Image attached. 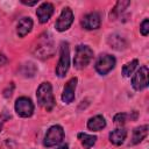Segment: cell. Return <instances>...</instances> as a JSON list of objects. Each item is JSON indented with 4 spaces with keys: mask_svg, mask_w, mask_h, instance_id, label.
Instances as JSON below:
<instances>
[{
    "mask_svg": "<svg viewBox=\"0 0 149 149\" xmlns=\"http://www.w3.org/2000/svg\"><path fill=\"white\" fill-rule=\"evenodd\" d=\"M33 52L36 55V57H38L41 59H45L48 57H51L55 52L51 35L48 33H43L42 35H40L37 41H36V44L33 49Z\"/></svg>",
    "mask_w": 149,
    "mask_h": 149,
    "instance_id": "cell-1",
    "label": "cell"
},
{
    "mask_svg": "<svg viewBox=\"0 0 149 149\" xmlns=\"http://www.w3.org/2000/svg\"><path fill=\"white\" fill-rule=\"evenodd\" d=\"M36 98H37V102L41 107H43L47 112L52 111V108L56 105V100L52 93V87L51 84L48 81L42 83L37 91H36Z\"/></svg>",
    "mask_w": 149,
    "mask_h": 149,
    "instance_id": "cell-2",
    "label": "cell"
},
{
    "mask_svg": "<svg viewBox=\"0 0 149 149\" xmlns=\"http://www.w3.org/2000/svg\"><path fill=\"white\" fill-rule=\"evenodd\" d=\"M70 66V48L68 42H62L61 43V49H59V61L57 63V66L55 69V72L58 77H64L69 70Z\"/></svg>",
    "mask_w": 149,
    "mask_h": 149,
    "instance_id": "cell-3",
    "label": "cell"
},
{
    "mask_svg": "<svg viewBox=\"0 0 149 149\" xmlns=\"http://www.w3.org/2000/svg\"><path fill=\"white\" fill-rule=\"evenodd\" d=\"M93 58V50L88 45H78L76 48V54L73 58V64L77 69H84L90 64Z\"/></svg>",
    "mask_w": 149,
    "mask_h": 149,
    "instance_id": "cell-4",
    "label": "cell"
},
{
    "mask_svg": "<svg viewBox=\"0 0 149 149\" xmlns=\"http://www.w3.org/2000/svg\"><path fill=\"white\" fill-rule=\"evenodd\" d=\"M64 139V129L62 126L59 125H54L51 126L47 133H45V136H44V140H43V146L44 147H55L57 144H59Z\"/></svg>",
    "mask_w": 149,
    "mask_h": 149,
    "instance_id": "cell-5",
    "label": "cell"
},
{
    "mask_svg": "<svg viewBox=\"0 0 149 149\" xmlns=\"http://www.w3.org/2000/svg\"><path fill=\"white\" fill-rule=\"evenodd\" d=\"M115 63H116V59H115L114 56H112L109 54H104L97 59L94 68H95V71L99 74L105 76V74H107L109 71H112L114 69Z\"/></svg>",
    "mask_w": 149,
    "mask_h": 149,
    "instance_id": "cell-6",
    "label": "cell"
},
{
    "mask_svg": "<svg viewBox=\"0 0 149 149\" xmlns=\"http://www.w3.org/2000/svg\"><path fill=\"white\" fill-rule=\"evenodd\" d=\"M15 112L21 118H29L34 113V104L27 97H20L16 99L14 105Z\"/></svg>",
    "mask_w": 149,
    "mask_h": 149,
    "instance_id": "cell-7",
    "label": "cell"
},
{
    "mask_svg": "<svg viewBox=\"0 0 149 149\" xmlns=\"http://www.w3.org/2000/svg\"><path fill=\"white\" fill-rule=\"evenodd\" d=\"M72 22H73V13H72L71 8L64 7L61 12L59 17L57 19V21L55 23V27L58 31H65L71 27Z\"/></svg>",
    "mask_w": 149,
    "mask_h": 149,
    "instance_id": "cell-8",
    "label": "cell"
},
{
    "mask_svg": "<svg viewBox=\"0 0 149 149\" xmlns=\"http://www.w3.org/2000/svg\"><path fill=\"white\" fill-rule=\"evenodd\" d=\"M148 73H149V71L146 65L141 66L136 71V73L132 78V86L134 90L141 91L148 86Z\"/></svg>",
    "mask_w": 149,
    "mask_h": 149,
    "instance_id": "cell-9",
    "label": "cell"
},
{
    "mask_svg": "<svg viewBox=\"0 0 149 149\" xmlns=\"http://www.w3.org/2000/svg\"><path fill=\"white\" fill-rule=\"evenodd\" d=\"M81 27L86 30H94V29H98L101 24V19H100V15L99 13L97 12H92V13H88L86 14L81 22H80Z\"/></svg>",
    "mask_w": 149,
    "mask_h": 149,
    "instance_id": "cell-10",
    "label": "cell"
},
{
    "mask_svg": "<svg viewBox=\"0 0 149 149\" xmlns=\"http://www.w3.org/2000/svg\"><path fill=\"white\" fill-rule=\"evenodd\" d=\"M77 78L73 77L71 78L64 86L63 88V93H62V101L65 104H71L74 100V92H76V87H77Z\"/></svg>",
    "mask_w": 149,
    "mask_h": 149,
    "instance_id": "cell-11",
    "label": "cell"
},
{
    "mask_svg": "<svg viewBox=\"0 0 149 149\" xmlns=\"http://www.w3.org/2000/svg\"><path fill=\"white\" fill-rule=\"evenodd\" d=\"M54 14V5L50 2H43L36 10L37 19L41 23H45Z\"/></svg>",
    "mask_w": 149,
    "mask_h": 149,
    "instance_id": "cell-12",
    "label": "cell"
},
{
    "mask_svg": "<svg viewBox=\"0 0 149 149\" xmlns=\"http://www.w3.org/2000/svg\"><path fill=\"white\" fill-rule=\"evenodd\" d=\"M33 29V20L30 17H22L16 26V34L19 37H24Z\"/></svg>",
    "mask_w": 149,
    "mask_h": 149,
    "instance_id": "cell-13",
    "label": "cell"
},
{
    "mask_svg": "<svg viewBox=\"0 0 149 149\" xmlns=\"http://www.w3.org/2000/svg\"><path fill=\"white\" fill-rule=\"evenodd\" d=\"M107 42H108V44H109L111 48H113L114 50H118V51L125 50L127 48V45H128V43L125 40V37H122L119 34H112L108 37Z\"/></svg>",
    "mask_w": 149,
    "mask_h": 149,
    "instance_id": "cell-14",
    "label": "cell"
},
{
    "mask_svg": "<svg viewBox=\"0 0 149 149\" xmlns=\"http://www.w3.org/2000/svg\"><path fill=\"white\" fill-rule=\"evenodd\" d=\"M106 127V120L102 115H94L88 119L87 121V128L93 132H99Z\"/></svg>",
    "mask_w": 149,
    "mask_h": 149,
    "instance_id": "cell-15",
    "label": "cell"
},
{
    "mask_svg": "<svg viewBox=\"0 0 149 149\" xmlns=\"http://www.w3.org/2000/svg\"><path fill=\"white\" fill-rule=\"evenodd\" d=\"M108 137H109L111 143L115 146H121L127 137V130L125 128H116L109 133Z\"/></svg>",
    "mask_w": 149,
    "mask_h": 149,
    "instance_id": "cell-16",
    "label": "cell"
},
{
    "mask_svg": "<svg viewBox=\"0 0 149 149\" xmlns=\"http://www.w3.org/2000/svg\"><path fill=\"white\" fill-rule=\"evenodd\" d=\"M148 135V125H143L140 127H136L133 130V136H132V141H130V146L137 144L141 141H143Z\"/></svg>",
    "mask_w": 149,
    "mask_h": 149,
    "instance_id": "cell-17",
    "label": "cell"
},
{
    "mask_svg": "<svg viewBox=\"0 0 149 149\" xmlns=\"http://www.w3.org/2000/svg\"><path fill=\"white\" fill-rule=\"evenodd\" d=\"M130 5V1L128 0H120L115 3V6L112 8L111 13H109V17L111 20H115L120 16V14H122L125 12V9Z\"/></svg>",
    "mask_w": 149,
    "mask_h": 149,
    "instance_id": "cell-18",
    "label": "cell"
},
{
    "mask_svg": "<svg viewBox=\"0 0 149 149\" xmlns=\"http://www.w3.org/2000/svg\"><path fill=\"white\" fill-rule=\"evenodd\" d=\"M78 140L80 141L81 146L84 147V149H91L95 142H97V136L94 135H88L86 133H78Z\"/></svg>",
    "mask_w": 149,
    "mask_h": 149,
    "instance_id": "cell-19",
    "label": "cell"
},
{
    "mask_svg": "<svg viewBox=\"0 0 149 149\" xmlns=\"http://www.w3.org/2000/svg\"><path fill=\"white\" fill-rule=\"evenodd\" d=\"M36 71H37V68L35 66L34 63H30V62L23 64L21 68V73L24 77H33L36 73Z\"/></svg>",
    "mask_w": 149,
    "mask_h": 149,
    "instance_id": "cell-20",
    "label": "cell"
},
{
    "mask_svg": "<svg viewBox=\"0 0 149 149\" xmlns=\"http://www.w3.org/2000/svg\"><path fill=\"white\" fill-rule=\"evenodd\" d=\"M137 64H139V61H137V59H133V61L126 63V64L123 65V68H122V74H123L125 77H129V76L134 72V70L136 69Z\"/></svg>",
    "mask_w": 149,
    "mask_h": 149,
    "instance_id": "cell-21",
    "label": "cell"
},
{
    "mask_svg": "<svg viewBox=\"0 0 149 149\" xmlns=\"http://www.w3.org/2000/svg\"><path fill=\"white\" fill-rule=\"evenodd\" d=\"M127 118H130V115L126 114V113H118L114 115L113 120H114V123L118 125V126H122L125 125V122L127 121Z\"/></svg>",
    "mask_w": 149,
    "mask_h": 149,
    "instance_id": "cell-22",
    "label": "cell"
},
{
    "mask_svg": "<svg viewBox=\"0 0 149 149\" xmlns=\"http://www.w3.org/2000/svg\"><path fill=\"white\" fill-rule=\"evenodd\" d=\"M140 33L143 36H147L149 34V20L148 19H144L141 22V24H140Z\"/></svg>",
    "mask_w": 149,
    "mask_h": 149,
    "instance_id": "cell-23",
    "label": "cell"
},
{
    "mask_svg": "<svg viewBox=\"0 0 149 149\" xmlns=\"http://www.w3.org/2000/svg\"><path fill=\"white\" fill-rule=\"evenodd\" d=\"M13 90H14V84H13V83H10V84L7 86V88L3 91V97H6V98L10 97V95H12V93H13Z\"/></svg>",
    "mask_w": 149,
    "mask_h": 149,
    "instance_id": "cell-24",
    "label": "cell"
},
{
    "mask_svg": "<svg viewBox=\"0 0 149 149\" xmlns=\"http://www.w3.org/2000/svg\"><path fill=\"white\" fill-rule=\"evenodd\" d=\"M9 118H10V115H7V114H5V113H2V114L0 115V133H1V130H2L3 122H5L7 119H9Z\"/></svg>",
    "mask_w": 149,
    "mask_h": 149,
    "instance_id": "cell-25",
    "label": "cell"
},
{
    "mask_svg": "<svg viewBox=\"0 0 149 149\" xmlns=\"http://www.w3.org/2000/svg\"><path fill=\"white\" fill-rule=\"evenodd\" d=\"M21 2L23 5H27V6H35V5L38 3V0H34V1H24V0H22Z\"/></svg>",
    "mask_w": 149,
    "mask_h": 149,
    "instance_id": "cell-26",
    "label": "cell"
},
{
    "mask_svg": "<svg viewBox=\"0 0 149 149\" xmlns=\"http://www.w3.org/2000/svg\"><path fill=\"white\" fill-rule=\"evenodd\" d=\"M6 63H7V58H6V56L2 55V54H0V65H3V64H6Z\"/></svg>",
    "mask_w": 149,
    "mask_h": 149,
    "instance_id": "cell-27",
    "label": "cell"
},
{
    "mask_svg": "<svg viewBox=\"0 0 149 149\" xmlns=\"http://www.w3.org/2000/svg\"><path fill=\"white\" fill-rule=\"evenodd\" d=\"M57 149H69V146H68V144L65 143V144H62L61 147H58Z\"/></svg>",
    "mask_w": 149,
    "mask_h": 149,
    "instance_id": "cell-28",
    "label": "cell"
}]
</instances>
